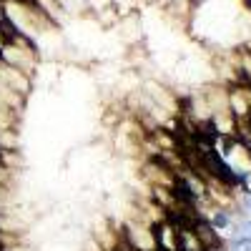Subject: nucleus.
<instances>
[{
  "instance_id": "5",
  "label": "nucleus",
  "mask_w": 251,
  "mask_h": 251,
  "mask_svg": "<svg viewBox=\"0 0 251 251\" xmlns=\"http://www.w3.org/2000/svg\"><path fill=\"white\" fill-rule=\"evenodd\" d=\"M244 208L251 214V188H249V191H244Z\"/></svg>"
},
{
  "instance_id": "3",
  "label": "nucleus",
  "mask_w": 251,
  "mask_h": 251,
  "mask_svg": "<svg viewBox=\"0 0 251 251\" xmlns=\"http://www.w3.org/2000/svg\"><path fill=\"white\" fill-rule=\"evenodd\" d=\"M206 219H208V224H211L221 236L231 231V226L236 221L234 214H231V208H224V206H211V211L206 214Z\"/></svg>"
},
{
  "instance_id": "2",
  "label": "nucleus",
  "mask_w": 251,
  "mask_h": 251,
  "mask_svg": "<svg viewBox=\"0 0 251 251\" xmlns=\"http://www.w3.org/2000/svg\"><path fill=\"white\" fill-rule=\"evenodd\" d=\"M174 224H176V236H178V251H206L191 224L188 221H174Z\"/></svg>"
},
{
  "instance_id": "6",
  "label": "nucleus",
  "mask_w": 251,
  "mask_h": 251,
  "mask_svg": "<svg viewBox=\"0 0 251 251\" xmlns=\"http://www.w3.org/2000/svg\"><path fill=\"white\" fill-rule=\"evenodd\" d=\"M244 5H246V8L251 10V0H244Z\"/></svg>"
},
{
  "instance_id": "4",
  "label": "nucleus",
  "mask_w": 251,
  "mask_h": 251,
  "mask_svg": "<svg viewBox=\"0 0 251 251\" xmlns=\"http://www.w3.org/2000/svg\"><path fill=\"white\" fill-rule=\"evenodd\" d=\"M10 43V40H8V35L3 33V28H0V55H3V50H5V46Z\"/></svg>"
},
{
  "instance_id": "1",
  "label": "nucleus",
  "mask_w": 251,
  "mask_h": 251,
  "mask_svg": "<svg viewBox=\"0 0 251 251\" xmlns=\"http://www.w3.org/2000/svg\"><path fill=\"white\" fill-rule=\"evenodd\" d=\"M153 231V244H156V251H178V236H176V224L174 219L163 216L161 221H156L151 226Z\"/></svg>"
}]
</instances>
